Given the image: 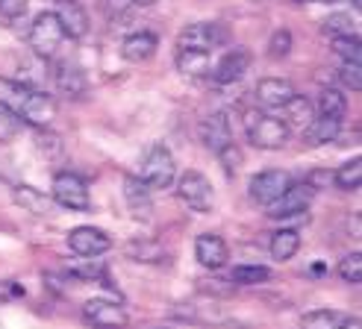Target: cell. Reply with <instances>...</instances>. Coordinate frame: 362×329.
I'll use <instances>...</instances> for the list:
<instances>
[{
    "instance_id": "cell-7",
    "label": "cell",
    "mask_w": 362,
    "mask_h": 329,
    "mask_svg": "<svg viewBox=\"0 0 362 329\" xmlns=\"http://www.w3.org/2000/svg\"><path fill=\"white\" fill-rule=\"evenodd\" d=\"M250 62H253V56H250V50H247V47H233V50H227L224 56L212 65L209 77L218 83V85L239 83V80L247 74V71H250Z\"/></svg>"
},
{
    "instance_id": "cell-37",
    "label": "cell",
    "mask_w": 362,
    "mask_h": 329,
    "mask_svg": "<svg viewBox=\"0 0 362 329\" xmlns=\"http://www.w3.org/2000/svg\"><path fill=\"white\" fill-rule=\"evenodd\" d=\"M288 50H292V32L277 30L274 35H271V42H268V56L271 59H283V56H288Z\"/></svg>"
},
{
    "instance_id": "cell-8",
    "label": "cell",
    "mask_w": 362,
    "mask_h": 329,
    "mask_svg": "<svg viewBox=\"0 0 362 329\" xmlns=\"http://www.w3.org/2000/svg\"><path fill=\"white\" fill-rule=\"evenodd\" d=\"M18 118L24 124H33V126H39V130H45V126H50V121L57 118V103H53V97L45 95V91L30 88V95L24 97L21 109H18Z\"/></svg>"
},
{
    "instance_id": "cell-46",
    "label": "cell",
    "mask_w": 362,
    "mask_h": 329,
    "mask_svg": "<svg viewBox=\"0 0 362 329\" xmlns=\"http://www.w3.org/2000/svg\"><path fill=\"white\" fill-rule=\"evenodd\" d=\"M324 4H336V0H324Z\"/></svg>"
},
{
    "instance_id": "cell-1",
    "label": "cell",
    "mask_w": 362,
    "mask_h": 329,
    "mask_svg": "<svg viewBox=\"0 0 362 329\" xmlns=\"http://www.w3.org/2000/svg\"><path fill=\"white\" fill-rule=\"evenodd\" d=\"M242 124H245V133H247L253 148H259V150H280V148H286L288 126L280 118H271L265 112H257V109H247Z\"/></svg>"
},
{
    "instance_id": "cell-17",
    "label": "cell",
    "mask_w": 362,
    "mask_h": 329,
    "mask_svg": "<svg viewBox=\"0 0 362 329\" xmlns=\"http://www.w3.org/2000/svg\"><path fill=\"white\" fill-rule=\"evenodd\" d=\"M53 83H57V88L62 91L65 97H80L86 95V74L83 68L77 62H59L57 71H53Z\"/></svg>"
},
{
    "instance_id": "cell-26",
    "label": "cell",
    "mask_w": 362,
    "mask_h": 329,
    "mask_svg": "<svg viewBox=\"0 0 362 329\" xmlns=\"http://www.w3.org/2000/svg\"><path fill=\"white\" fill-rule=\"evenodd\" d=\"M124 253L130 256L133 262H151V265H156V262L165 259V247H162L159 241H151V239L130 241V244L124 247Z\"/></svg>"
},
{
    "instance_id": "cell-25",
    "label": "cell",
    "mask_w": 362,
    "mask_h": 329,
    "mask_svg": "<svg viewBox=\"0 0 362 329\" xmlns=\"http://www.w3.org/2000/svg\"><path fill=\"white\" fill-rule=\"evenodd\" d=\"M348 323V315L333 312V309H315L300 318V329H341Z\"/></svg>"
},
{
    "instance_id": "cell-43",
    "label": "cell",
    "mask_w": 362,
    "mask_h": 329,
    "mask_svg": "<svg viewBox=\"0 0 362 329\" xmlns=\"http://www.w3.org/2000/svg\"><path fill=\"white\" fill-rule=\"evenodd\" d=\"M153 4H159V0H133V6H153Z\"/></svg>"
},
{
    "instance_id": "cell-21",
    "label": "cell",
    "mask_w": 362,
    "mask_h": 329,
    "mask_svg": "<svg viewBox=\"0 0 362 329\" xmlns=\"http://www.w3.org/2000/svg\"><path fill=\"white\" fill-rule=\"evenodd\" d=\"M341 133V118H330V115H315L310 121V126L303 130V138L310 148H318V144H327Z\"/></svg>"
},
{
    "instance_id": "cell-4",
    "label": "cell",
    "mask_w": 362,
    "mask_h": 329,
    "mask_svg": "<svg viewBox=\"0 0 362 329\" xmlns=\"http://www.w3.org/2000/svg\"><path fill=\"white\" fill-rule=\"evenodd\" d=\"M177 197L192 209V212H212L215 209V191H212V182L201 174V171H186L177 182Z\"/></svg>"
},
{
    "instance_id": "cell-23",
    "label": "cell",
    "mask_w": 362,
    "mask_h": 329,
    "mask_svg": "<svg viewBox=\"0 0 362 329\" xmlns=\"http://www.w3.org/2000/svg\"><path fill=\"white\" fill-rule=\"evenodd\" d=\"M177 68L183 71L186 77H209V71H212V53L177 47Z\"/></svg>"
},
{
    "instance_id": "cell-19",
    "label": "cell",
    "mask_w": 362,
    "mask_h": 329,
    "mask_svg": "<svg viewBox=\"0 0 362 329\" xmlns=\"http://www.w3.org/2000/svg\"><path fill=\"white\" fill-rule=\"evenodd\" d=\"M124 197L130 203L133 215L141 217V221H151V212H153V203H151V189L144 186L139 177H124Z\"/></svg>"
},
{
    "instance_id": "cell-9",
    "label": "cell",
    "mask_w": 362,
    "mask_h": 329,
    "mask_svg": "<svg viewBox=\"0 0 362 329\" xmlns=\"http://www.w3.org/2000/svg\"><path fill=\"white\" fill-rule=\"evenodd\" d=\"M224 42V30L218 24H189L177 39V47H186V50H206L212 53Z\"/></svg>"
},
{
    "instance_id": "cell-16",
    "label": "cell",
    "mask_w": 362,
    "mask_h": 329,
    "mask_svg": "<svg viewBox=\"0 0 362 329\" xmlns=\"http://www.w3.org/2000/svg\"><path fill=\"white\" fill-rule=\"evenodd\" d=\"M201 138H204V144H206L212 153H218L224 144H230V141H233V126H230L227 112L209 115V118L201 124Z\"/></svg>"
},
{
    "instance_id": "cell-13",
    "label": "cell",
    "mask_w": 362,
    "mask_h": 329,
    "mask_svg": "<svg viewBox=\"0 0 362 329\" xmlns=\"http://www.w3.org/2000/svg\"><path fill=\"white\" fill-rule=\"evenodd\" d=\"M194 259L201 262L204 268H209V270L224 268V265H227V259H230L227 241L221 239V235H215V232H204V235H197V241H194Z\"/></svg>"
},
{
    "instance_id": "cell-33",
    "label": "cell",
    "mask_w": 362,
    "mask_h": 329,
    "mask_svg": "<svg viewBox=\"0 0 362 329\" xmlns=\"http://www.w3.org/2000/svg\"><path fill=\"white\" fill-rule=\"evenodd\" d=\"M24 130V121L18 118L9 106L0 103V141H15Z\"/></svg>"
},
{
    "instance_id": "cell-27",
    "label": "cell",
    "mask_w": 362,
    "mask_h": 329,
    "mask_svg": "<svg viewBox=\"0 0 362 329\" xmlns=\"http://www.w3.org/2000/svg\"><path fill=\"white\" fill-rule=\"evenodd\" d=\"M315 109H318V115L345 118V112H348V100H345V95H341L339 88H321Z\"/></svg>"
},
{
    "instance_id": "cell-5",
    "label": "cell",
    "mask_w": 362,
    "mask_h": 329,
    "mask_svg": "<svg viewBox=\"0 0 362 329\" xmlns=\"http://www.w3.org/2000/svg\"><path fill=\"white\" fill-rule=\"evenodd\" d=\"M53 203H59L62 209L86 212L92 206V194H88L86 179L77 174H57V179H53Z\"/></svg>"
},
{
    "instance_id": "cell-41",
    "label": "cell",
    "mask_w": 362,
    "mask_h": 329,
    "mask_svg": "<svg viewBox=\"0 0 362 329\" xmlns=\"http://www.w3.org/2000/svg\"><path fill=\"white\" fill-rule=\"evenodd\" d=\"M306 182H310L315 191H318V189H327L330 182H333V174H330V171H313L310 177H306Z\"/></svg>"
},
{
    "instance_id": "cell-22",
    "label": "cell",
    "mask_w": 362,
    "mask_h": 329,
    "mask_svg": "<svg viewBox=\"0 0 362 329\" xmlns=\"http://www.w3.org/2000/svg\"><path fill=\"white\" fill-rule=\"evenodd\" d=\"M15 203L24 212L35 215V217H50L53 215V200L47 194H42L39 189H33V186H18L15 189Z\"/></svg>"
},
{
    "instance_id": "cell-15",
    "label": "cell",
    "mask_w": 362,
    "mask_h": 329,
    "mask_svg": "<svg viewBox=\"0 0 362 329\" xmlns=\"http://www.w3.org/2000/svg\"><path fill=\"white\" fill-rule=\"evenodd\" d=\"M295 95V85L280 77H265L257 83V103L265 109H283Z\"/></svg>"
},
{
    "instance_id": "cell-20",
    "label": "cell",
    "mask_w": 362,
    "mask_h": 329,
    "mask_svg": "<svg viewBox=\"0 0 362 329\" xmlns=\"http://www.w3.org/2000/svg\"><path fill=\"white\" fill-rule=\"evenodd\" d=\"M283 115H286V118H280V121L288 126V133H292V130H300V133H303L306 126H310V121L315 118V103L306 100L303 95H298V91H295L292 100L283 106Z\"/></svg>"
},
{
    "instance_id": "cell-36",
    "label": "cell",
    "mask_w": 362,
    "mask_h": 329,
    "mask_svg": "<svg viewBox=\"0 0 362 329\" xmlns=\"http://www.w3.org/2000/svg\"><path fill=\"white\" fill-rule=\"evenodd\" d=\"M215 156L221 159V164H224V171H227V174H236V171L242 168V164H245V153H242V148H239L236 141L224 144V148H221L218 153H215Z\"/></svg>"
},
{
    "instance_id": "cell-39",
    "label": "cell",
    "mask_w": 362,
    "mask_h": 329,
    "mask_svg": "<svg viewBox=\"0 0 362 329\" xmlns=\"http://www.w3.org/2000/svg\"><path fill=\"white\" fill-rule=\"evenodd\" d=\"M30 6V0H0V18H6V21H12V18H21Z\"/></svg>"
},
{
    "instance_id": "cell-32",
    "label": "cell",
    "mask_w": 362,
    "mask_h": 329,
    "mask_svg": "<svg viewBox=\"0 0 362 329\" xmlns=\"http://www.w3.org/2000/svg\"><path fill=\"white\" fill-rule=\"evenodd\" d=\"M333 53L341 62H359L362 59L359 35H339V39H333Z\"/></svg>"
},
{
    "instance_id": "cell-45",
    "label": "cell",
    "mask_w": 362,
    "mask_h": 329,
    "mask_svg": "<svg viewBox=\"0 0 362 329\" xmlns=\"http://www.w3.org/2000/svg\"><path fill=\"white\" fill-rule=\"evenodd\" d=\"M295 4H315V0H295Z\"/></svg>"
},
{
    "instance_id": "cell-18",
    "label": "cell",
    "mask_w": 362,
    "mask_h": 329,
    "mask_svg": "<svg viewBox=\"0 0 362 329\" xmlns=\"http://www.w3.org/2000/svg\"><path fill=\"white\" fill-rule=\"evenodd\" d=\"M156 44L159 42H156L153 32H133V35H127V39L121 42V56L127 62H133V65H141L156 53Z\"/></svg>"
},
{
    "instance_id": "cell-14",
    "label": "cell",
    "mask_w": 362,
    "mask_h": 329,
    "mask_svg": "<svg viewBox=\"0 0 362 329\" xmlns=\"http://www.w3.org/2000/svg\"><path fill=\"white\" fill-rule=\"evenodd\" d=\"M83 312L98 329H124L127 321H130L124 309L118 303H110V300H88L83 306Z\"/></svg>"
},
{
    "instance_id": "cell-3",
    "label": "cell",
    "mask_w": 362,
    "mask_h": 329,
    "mask_svg": "<svg viewBox=\"0 0 362 329\" xmlns=\"http://www.w3.org/2000/svg\"><path fill=\"white\" fill-rule=\"evenodd\" d=\"M65 42V32L53 12H42L30 27V47L39 59H53Z\"/></svg>"
},
{
    "instance_id": "cell-12",
    "label": "cell",
    "mask_w": 362,
    "mask_h": 329,
    "mask_svg": "<svg viewBox=\"0 0 362 329\" xmlns=\"http://www.w3.org/2000/svg\"><path fill=\"white\" fill-rule=\"evenodd\" d=\"M68 247L77 256H100L112 247V239L98 227H77L68 232Z\"/></svg>"
},
{
    "instance_id": "cell-34",
    "label": "cell",
    "mask_w": 362,
    "mask_h": 329,
    "mask_svg": "<svg viewBox=\"0 0 362 329\" xmlns=\"http://www.w3.org/2000/svg\"><path fill=\"white\" fill-rule=\"evenodd\" d=\"M35 148H39V153H45L47 159H53V162H59L62 156H65V144H62V138L57 136V133H39V138H35Z\"/></svg>"
},
{
    "instance_id": "cell-6",
    "label": "cell",
    "mask_w": 362,
    "mask_h": 329,
    "mask_svg": "<svg viewBox=\"0 0 362 329\" xmlns=\"http://www.w3.org/2000/svg\"><path fill=\"white\" fill-rule=\"evenodd\" d=\"M313 197H315V189H313L306 179H303V182H288L286 191H283V194H280L271 206H265V209H268V215H271V217H292V215H303L306 209H310Z\"/></svg>"
},
{
    "instance_id": "cell-30",
    "label": "cell",
    "mask_w": 362,
    "mask_h": 329,
    "mask_svg": "<svg viewBox=\"0 0 362 329\" xmlns=\"http://www.w3.org/2000/svg\"><path fill=\"white\" fill-rule=\"evenodd\" d=\"M68 273L77 280H103V262L98 256H83V259L68 265Z\"/></svg>"
},
{
    "instance_id": "cell-40",
    "label": "cell",
    "mask_w": 362,
    "mask_h": 329,
    "mask_svg": "<svg viewBox=\"0 0 362 329\" xmlns=\"http://www.w3.org/2000/svg\"><path fill=\"white\" fill-rule=\"evenodd\" d=\"M233 285L230 280H201V291H206V294H233Z\"/></svg>"
},
{
    "instance_id": "cell-2",
    "label": "cell",
    "mask_w": 362,
    "mask_h": 329,
    "mask_svg": "<svg viewBox=\"0 0 362 329\" xmlns=\"http://www.w3.org/2000/svg\"><path fill=\"white\" fill-rule=\"evenodd\" d=\"M174 177H177V162H174L171 150L165 148V144H153V148L148 150V156H144V162H141L139 179L151 191H159V189H171Z\"/></svg>"
},
{
    "instance_id": "cell-35",
    "label": "cell",
    "mask_w": 362,
    "mask_h": 329,
    "mask_svg": "<svg viewBox=\"0 0 362 329\" xmlns=\"http://www.w3.org/2000/svg\"><path fill=\"white\" fill-rule=\"evenodd\" d=\"M339 277L345 282H351V285L362 282V256L359 253H348L345 259L339 262Z\"/></svg>"
},
{
    "instance_id": "cell-31",
    "label": "cell",
    "mask_w": 362,
    "mask_h": 329,
    "mask_svg": "<svg viewBox=\"0 0 362 329\" xmlns=\"http://www.w3.org/2000/svg\"><path fill=\"white\" fill-rule=\"evenodd\" d=\"M324 32L339 39V35H356V18H351L348 12H333L324 18Z\"/></svg>"
},
{
    "instance_id": "cell-44",
    "label": "cell",
    "mask_w": 362,
    "mask_h": 329,
    "mask_svg": "<svg viewBox=\"0 0 362 329\" xmlns=\"http://www.w3.org/2000/svg\"><path fill=\"white\" fill-rule=\"evenodd\" d=\"M341 329H359V321H356V318H354V321L348 318V323H345V326H341Z\"/></svg>"
},
{
    "instance_id": "cell-29",
    "label": "cell",
    "mask_w": 362,
    "mask_h": 329,
    "mask_svg": "<svg viewBox=\"0 0 362 329\" xmlns=\"http://www.w3.org/2000/svg\"><path fill=\"white\" fill-rule=\"evenodd\" d=\"M333 182H336L339 189H345V191H356L359 182H362V159L354 156L351 162L341 164V168L333 174Z\"/></svg>"
},
{
    "instance_id": "cell-10",
    "label": "cell",
    "mask_w": 362,
    "mask_h": 329,
    "mask_svg": "<svg viewBox=\"0 0 362 329\" xmlns=\"http://www.w3.org/2000/svg\"><path fill=\"white\" fill-rule=\"evenodd\" d=\"M288 182L292 179H288L286 171H262L250 179V200H257L259 206H271L286 191Z\"/></svg>"
},
{
    "instance_id": "cell-11",
    "label": "cell",
    "mask_w": 362,
    "mask_h": 329,
    "mask_svg": "<svg viewBox=\"0 0 362 329\" xmlns=\"http://www.w3.org/2000/svg\"><path fill=\"white\" fill-rule=\"evenodd\" d=\"M53 15H57V21L68 39H83L88 32V12L80 0H57Z\"/></svg>"
},
{
    "instance_id": "cell-28",
    "label": "cell",
    "mask_w": 362,
    "mask_h": 329,
    "mask_svg": "<svg viewBox=\"0 0 362 329\" xmlns=\"http://www.w3.org/2000/svg\"><path fill=\"white\" fill-rule=\"evenodd\" d=\"M271 280V270L262 265H236L230 273V282L233 285H259Z\"/></svg>"
},
{
    "instance_id": "cell-42",
    "label": "cell",
    "mask_w": 362,
    "mask_h": 329,
    "mask_svg": "<svg viewBox=\"0 0 362 329\" xmlns=\"http://www.w3.org/2000/svg\"><path fill=\"white\" fill-rule=\"evenodd\" d=\"M106 6H110V12L121 15V12H127V9L133 6V0H106Z\"/></svg>"
},
{
    "instance_id": "cell-38",
    "label": "cell",
    "mask_w": 362,
    "mask_h": 329,
    "mask_svg": "<svg viewBox=\"0 0 362 329\" xmlns=\"http://www.w3.org/2000/svg\"><path fill=\"white\" fill-rule=\"evenodd\" d=\"M339 80L345 83L351 91H359L362 88V68H359V62H341Z\"/></svg>"
},
{
    "instance_id": "cell-24",
    "label": "cell",
    "mask_w": 362,
    "mask_h": 329,
    "mask_svg": "<svg viewBox=\"0 0 362 329\" xmlns=\"http://www.w3.org/2000/svg\"><path fill=\"white\" fill-rule=\"evenodd\" d=\"M298 250H300L298 229H277L274 235H271V256H274L277 262H288Z\"/></svg>"
}]
</instances>
